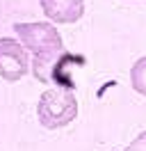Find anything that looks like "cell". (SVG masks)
<instances>
[{
  "label": "cell",
  "instance_id": "8992f818",
  "mask_svg": "<svg viewBox=\"0 0 146 151\" xmlns=\"http://www.w3.org/2000/svg\"><path fill=\"white\" fill-rule=\"evenodd\" d=\"M126 151H146V131L139 133L135 140H132V142L126 147Z\"/></svg>",
  "mask_w": 146,
  "mask_h": 151
},
{
  "label": "cell",
  "instance_id": "3957f363",
  "mask_svg": "<svg viewBox=\"0 0 146 151\" xmlns=\"http://www.w3.org/2000/svg\"><path fill=\"white\" fill-rule=\"evenodd\" d=\"M30 71V57L25 46L11 37L0 39V78L16 83Z\"/></svg>",
  "mask_w": 146,
  "mask_h": 151
},
{
  "label": "cell",
  "instance_id": "6da1fadb",
  "mask_svg": "<svg viewBox=\"0 0 146 151\" xmlns=\"http://www.w3.org/2000/svg\"><path fill=\"white\" fill-rule=\"evenodd\" d=\"M18 41L25 46V50L32 53V71L39 83H57L59 87L73 89V80L66 73L69 62L73 60H84V57H73L59 37V32L50 23H16Z\"/></svg>",
  "mask_w": 146,
  "mask_h": 151
},
{
  "label": "cell",
  "instance_id": "277c9868",
  "mask_svg": "<svg viewBox=\"0 0 146 151\" xmlns=\"http://www.w3.org/2000/svg\"><path fill=\"white\" fill-rule=\"evenodd\" d=\"M41 9L53 23H75L84 14V0H41Z\"/></svg>",
  "mask_w": 146,
  "mask_h": 151
},
{
  "label": "cell",
  "instance_id": "7a4b0ae2",
  "mask_svg": "<svg viewBox=\"0 0 146 151\" xmlns=\"http://www.w3.org/2000/svg\"><path fill=\"white\" fill-rule=\"evenodd\" d=\"M36 117L41 126L50 131L69 126L78 117V99L73 94V89H66V87L46 89L36 103Z\"/></svg>",
  "mask_w": 146,
  "mask_h": 151
},
{
  "label": "cell",
  "instance_id": "5b68a950",
  "mask_svg": "<svg viewBox=\"0 0 146 151\" xmlns=\"http://www.w3.org/2000/svg\"><path fill=\"white\" fill-rule=\"evenodd\" d=\"M130 83L137 94L146 96V57H139L130 69Z\"/></svg>",
  "mask_w": 146,
  "mask_h": 151
}]
</instances>
